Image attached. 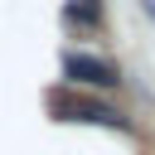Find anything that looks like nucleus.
Segmentation results:
<instances>
[{"instance_id": "3", "label": "nucleus", "mask_w": 155, "mask_h": 155, "mask_svg": "<svg viewBox=\"0 0 155 155\" xmlns=\"http://www.w3.org/2000/svg\"><path fill=\"white\" fill-rule=\"evenodd\" d=\"M68 19H82V24H97V10H92V5H68Z\"/></svg>"}, {"instance_id": "1", "label": "nucleus", "mask_w": 155, "mask_h": 155, "mask_svg": "<svg viewBox=\"0 0 155 155\" xmlns=\"http://www.w3.org/2000/svg\"><path fill=\"white\" fill-rule=\"evenodd\" d=\"M48 107H53V116L58 121H78V126H107V131H131V121L116 111V107H107V102H97V97H82V92H48Z\"/></svg>"}, {"instance_id": "2", "label": "nucleus", "mask_w": 155, "mask_h": 155, "mask_svg": "<svg viewBox=\"0 0 155 155\" xmlns=\"http://www.w3.org/2000/svg\"><path fill=\"white\" fill-rule=\"evenodd\" d=\"M63 73H68V82H82V87H116L121 82V73L107 58H92V53H68Z\"/></svg>"}]
</instances>
